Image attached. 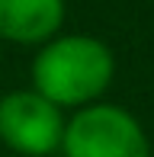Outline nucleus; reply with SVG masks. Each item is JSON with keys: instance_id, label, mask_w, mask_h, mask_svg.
Instances as JSON below:
<instances>
[{"instance_id": "f257e3e1", "label": "nucleus", "mask_w": 154, "mask_h": 157, "mask_svg": "<svg viewBox=\"0 0 154 157\" xmlns=\"http://www.w3.org/2000/svg\"><path fill=\"white\" fill-rule=\"evenodd\" d=\"M116 77L113 48L87 32L55 35L32 58V90L61 109L100 103Z\"/></svg>"}, {"instance_id": "20e7f679", "label": "nucleus", "mask_w": 154, "mask_h": 157, "mask_svg": "<svg viewBox=\"0 0 154 157\" xmlns=\"http://www.w3.org/2000/svg\"><path fill=\"white\" fill-rule=\"evenodd\" d=\"M64 16V0H0V42L42 48L61 35Z\"/></svg>"}, {"instance_id": "f03ea898", "label": "nucleus", "mask_w": 154, "mask_h": 157, "mask_svg": "<svg viewBox=\"0 0 154 157\" xmlns=\"http://www.w3.org/2000/svg\"><path fill=\"white\" fill-rule=\"evenodd\" d=\"M61 154L64 157H154L144 125L129 109L106 103V99L83 106L67 119Z\"/></svg>"}, {"instance_id": "7ed1b4c3", "label": "nucleus", "mask_w": 154, "mask_h": 157, "mask_svg": "<svg viewBox=\"0 0 154 157\" xmlns=\"http://www.w3.org/2000/svg\"><path fill=\"white\" fill-rule=\"evenodd\" d=\"M64 109L39 90H10L0 96V141L13 154L48 157L64 141Z\"/></svg>"}]
</instances>
